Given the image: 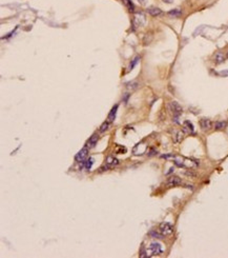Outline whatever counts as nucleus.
Wrapping results in <instances>:
<instances>
[{
  "label": "nucleus",
  "mask_w": 228,
  "mask_h": 258,
  "mask_svg": "<svg viewBox=\"0 0 228 258\" xmlns=\"http://www.w3.org/2000/svg\"><path fill=\"white\" fill-rule=\"evenodd\" d=\"M147 13L153 17H158V16H160V15H162V11L159 9V7L151 6V7H148V9H147Z\"/></svg>",
  "instance_id": "obj_12"
},
{
  "label": "nucleus",
  "mask_w": 228,
  "mask_h": 258,
  "mask_svg": "<svg viewBox=\"0 0 228 258\" xmlns=\"http://www.w3.org/2000/svg\"><path fill=\"white\" fill-rule=\"evenodd\" d=\"M122 2L129 12H135V6L131 2V0H122Z\"/></svg>",
  "instance_id": "obj_17"
},
{
  "label": "nucleus",
  "mask_w": 228,
  "mask_h": 258,
  "mask_svg": "<svg viewBox=\"0 0 228 258\" xmlns=\"http://www.w3.org/2000/svg\"><path fill=\"white\" fill-rule=\"evenodd\" d=\"M119 163V160L117 158H115L114 156H107L106 160H105V164H106L108 168H112V166H117Z\"/></svg>",
  "instance_id": "obj_11"
},
{
  "label": "nucleus",
  "mask_w": 228,
  "mask_h": 258,
  "mask_svg": "<svg viewBox=\"0 0 228 258\" xmlns=\"http://www.w3.org/2000/svg\"><path fill=\"white\" fill-rule=\"evenodd\" d=\"M163 253V249H162L160 243L153 242L149 245V249L147 250V255L148 256H153V255H160Z\"/></svg>",
  "instance_id": "obj_1"
},
{
  "label": "nucleus",
  "mask_w": 228,
  "mask_h": 258,
  "mask_svg": "<svg viewBox=\"0 0 228 258\" xmlns=\"http://www.w3.org/2000/svg\"><path fill=\"white\" fill-rule=\"evenodd\" d=\"M225 59H226V56H225L222 52H217V53L213 55V62H215V64H221V63H223L225 61Z\"/></svg>",
  "instance_id": "obj_8"
},
{
  "label": "nucleus",
  "mask_w": 228,
  "mask_h": 258,
  "mask_svg": "<svg viewBox=\"0 0 228 258\" xmlns=\"http://www.w3.org/2000/svg\"><path fill=\"white\" fill-rule=\"evenodd\" d=\"M168 15L173 17V18H178V17H180L181 15H182V12H181V10H179V9H175V10H171L170 12H168Z\"/></svg>",
  "instance_id": "obj_18"
},
{
  "label": "nucleus",
  "mask_w": 228,
  "mask_h": 258,
  "mask_svg": "<svg viewBox=\"0 0 228 258\" xmlns=\"http://www.w3.org/2000/svg\"><path fill=\"white\" fill-rule=\"evenodd\" d=\"M162 1H164L165 3H173V0H162Z\"/></svg>",
  "instance_id": "obj_26"
},
{
  "label": "nucleus",
  "mask_w": 228,
  "mask_h": 258,
  "mask_svg": "<svg viewBox=\"0 0 228 258\" xmlns=\"http://www.w3.org/2000/svg\"><path fill=\"white\" fill-rule=\"evenodd\" d=\"M168 109L169 111H170L171 113H173V115H175L176 117H178L179 115H181L182 114V107H181L180 104H179L177 101H171V102H169L168 103Z\"/></svg>",
  "instance_id": "obj_4"
},
{
  "label": "nucleus",
  "mask_w": 228,
  "mask_h": 258,
  "mask_svg": "<svg viewBox=\"0 0 228 258\" xmlns=\"http://www.w3.org/2000/svg\"><path fill=\"white\" fill-rule=\"evenodd\" d=\"M140 4H145L146 3V0H138Z\"/></svg>",
  "instance_id": "obj_27"
},
{
  "label": "nucleus",
  "mask_w": 228,
  "mask_h": 258,
  "mask_svg": "<svg viewBox=\"0 0 228 258\" xmlns=\"http://www.w3.org/2000/svg\"><path fill=\"white\" fill-rule=\"evenodd\" d=\"M109 123H110V122L108 121V120H107V121H104V122H103V123L101 124V127H100V129H99V132H100V133H104L107 129H108Z\"/></svg>",
  "instance_id": "obj_22"
},
{
  "label": "nucleus",
  "mask_w": 228,
  "mask_h": 258,
  "mask_svg": "<svg viewBox=\"0 0 228 258\" xmlns=\"http://www.w3.org/2000/svg\"><path fill=\"white\" fill-rule=\"evenodd\" d=\"M226 127H227V122L226 121H217L215 123V130H217V131L224 130Z\"/></svg>",
  "instance_id": "obj_16"
},
{
  "label": "nucleus",
  "mask_w": 228,
  "mask_h": 258,
  "mask_svg": "<svg viewBox=\"0 0 228 258\" xmlns=\"http://www.w3.org/2000/svg\"><path fill=\"white\" fill-rule=\"evenodd\" d=\"M159 231H160L161 234L165 237V236H169L173 234V225H170V223H168V222H163V223H161L160 227H159Z\"/></svg>",
  "instance_id": "obj_3"
},
{
  "label": "nucleus",
  "mask_w": 228,
  "mask_h": 258,
  "mask_svg": "<svg viewBox=\"0 0 228 258\" xmlns=\"http://www.w3.org/2000/svg\"><path fill=\"white\" fill-rule=\"evenodd\" d=\"M94 158H87L86 161H84V166H85V169L86 170H90L93 166V164H94Z\"/></svg>",
  "instance_id": "obj_21"
},
{
  "label": "nucleus",
  "mask_w": 228,
  "mask_h": 258,
  "mask_svg": "<svg viewBox=\"0 0 228 258\" xmlns=\"http://www.w3.org/2000/svg\"><path fill=\"white\" fill-rule=\"evenodd\" d=\"M117 110H118V104L115 105L114 108L112 109V111L109 112L108 114V117H107V120H108L109 122H112L115 119H116V114H117Z\"/></svg>",
  "instance_id": "obj_14"
},
{
  "label": "nucleus",
  "mask_w": 228,
  "mask_h": 258,
  "mask_svg": "<svg viewBox=\"0 0 228 258\" xmlns=\"http://www.w3.org/2000/svg\"><path fill=\"white\" fill-rule=\"evenodd\" d=\"M156 154H157V150L154 149V147H150V149L148 150V153H147L148 156H154V155H156Z\"/></svg>",
  "instance_id": "obj_25"
},
{
  "label": "nucleus",
  "mask_w": 228,
  "mask_h": 258,
  "mask_svg": "<svg viewBox=\"0 0 228 258\" xmlns=\"http://www.w3.org/2000/svg\"><path fill=\"white\" fill-rule=\"evenodd\" d=\"M183 127H184L183 130H184L185 132H187V133H193V130H195V127H193V124L191 123L190 121H188V120L184 121Z\"/></svg>",
  "instance_id": "obj_15"
},
{
  "label": "nucleus",
  "mask_w": 228,
  "mask_h": 258,
  "mask_svg": "<svg viewBox=\"0 0 228 258\" xmlns=\"http://www.w3.org/2000/svg\"><path fill=\"white\" fill-rule=\"evenodd\" d=\"M226 58H228V52H227V53H226Z\"/></svg>",
  "instance_id": "obj_28"
},
{
  "label": "nucleus",
  "mask_w": 228,
  "mask_h": 258,
  "mask_svg": "<svg viewBox=\"0 0 228 258\" xmlns=\"http://www.w3.org/2000/svg\"><path fill=\"white\" fill-rule=\"evenodd\" d=\"M139 59H140V57H136L134 59V60H132V62L131 63V64H129V70H132V68H135V65L137 64V63L139 62Z\"/></svg>",
  "instance_id": "obj_23"
},
{
  "label": "nucleus",
  "mask_w": 228,
  "mask_h": 258,
  "mask_svg": "<svg viewBox=\"0 0 228 258\" xmlns=\"http://www.w3.org/2000/svg\"><path fill=\"white\" fill-rule=\"evenodd\" d=\"M87 156H88V147H84L82 150H80V151L78 152L77 155L75 156V159L78 162H84L87 159Z\"/></svg>",
  "instance_id": "obj_6"
},
{
  "label": "nucleus",
  "mask_w": 228,
  "mask_h": 258,
  "mask_svg": "<svg viewBox=\"0 0 228 258\" xmlns=\"http://www.w3.org/2000/svg\"><path fill=\"white\" fill-rule=\"evenodd\" d=\"M140 87V83L138 82V81H131V82H128V83H126V88L128 91H136V90H138Z\"/></svg>",
  "instance_id": "obj_13"
},
{
  "label": "nucleus",
  "mask_w": 228,
  "mask_h": 258,
  "mask_svg": "<svg viewBox=\"0 0 228 258\" xmlns=\"http://www.w3.org/2000/svg\"><path fill=\"white\" fill-rule=\"evenodd\" d=\"M146 23V16L143 12H137L134 16V24L136 26H144Z\"/></svg>",
  "instance_id": "obj_2"
},
{
  "label": "nucleus",
  "mask_w": 228,
  "mask_h": 258,
  "mask_svg": "<svg viewBox=\"0 0 228 258\" xmlns=\"http://www.w3.org/2000/svg\"><path fill=\"white\" fill-rule=\"evenodd\" d=\"M183 136H184V133L182 131H178V130L173 131V142H175V143H180L183 139Z\"/></svg>",
  "instance_id": "obj_10"
},
{
  "label": "nucleus",
  "mask_w": 228,
  "mask_h": 258,
  "mask_svg": "<svg viewBox=\"0 0 228 258\" xmlns=\"http://www.w3.org/2000/svg\"><path fill=\"white\" fill-rule=\"evenodd\" d=\"M199 123H200V127L203 131H209L212 127V122L209 119H207V118H202Z\"/></svg>",
  "instance_id": "obj_7"
},
{
  "label": "nucleus",
  "mask_w": 228,
  "mask_h": 258,
  "mask_svg": "<svg viewBox=\"0 0 228 258\" xmlns=\"http://www.w3.org/2000/svg\"><path fill=\"white\" fill-rule=\"evenodd\" d=\"M153 38H154V36L151 33L145 34V35H144V38H143V43L145 44V45H147V44H149L151 41H153Z\"/></svg>",
  "instance_id": "obj_19"
},
{
  "label": "nucleus",
  "mask_w": 228,
  "mask_h": 258,
  "mask_svg": "<svg viewBox=\"0 0 228 258\" xmlns=\"http://www.w3.org/2000/svg\"><path fill=\"white\" fill-rule=\"evenodd\" d=\"M149 235L154 238H157V239H162V238H164V236L161 234L160 231H159V232H157V231H151V232H149Z\"/></svg>",
  "instance_id": "obj_20"
},
{
  "label": "nucleus",
  "mask_w": 228,
  "mask_h": 258,
  "mask_svg": "<svg viewBox=\"0 0 228 258\" xmlns=\"http://www.w3.org/2000/svg\"><path fill=\"white\" fill-rule=\"evenodd\" d=\"M185 175L189 176V177H197V173L193 172L192 170H188V171L185 172Z\"/></svg>",
  "instance_id": "obj_24"
},
{
  "label": "nucleus",
  "mask_w": 228,
  "mask_h": 258,
  "mask_svg": "<svg viewBox=\"0 0 228 258\" xmlns=\"http://www.w3.org/2000/svg\"><path fill=\"white\" fill-rule=\"evenodd\" d=\"M98 139H99V136H98V134H93L92 136L89 137V139L87 140L86 147H89V149H93V147H95L96 144L98 143Z\"/></svg>",
  "instance_id": "obj_9"
},
{
  "label": "nucleus",
  "mask_w": 228,
  "mask_h": 258,
  "mask_svg": "<svg viewBox=\"0 0 228 258\" xmlns=\"http://www.w3.org/2000/svg\"><path fill=\"white\" fill-rule=\"evenodd\" d=\"M180 184H182V179L179 176H170L165 182V186L167 188H173V186H178Z\"/></svg>",
  "instance_id": "obj_5"
}]
</instances>
